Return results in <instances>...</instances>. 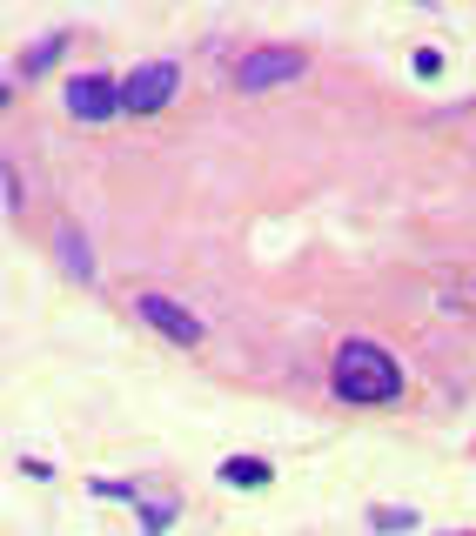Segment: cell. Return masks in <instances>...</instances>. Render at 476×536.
Returning a JSON list of instances; mask_svg holds the SVG:
<instances>
[{
  "instance_id": "obj_1",
  "label": "cell",
  "mask_w": 476,
  "mask_h": 536,
  "mask_svg": "<svg viewBox=\"0 0 476 536\" xmlns=\"http://www.w3.org/2000/svg\"><path fill=\"white\" fill-rule=\"evenodd\" d=\"M329 382H336L342 402H396L403 396V369H396V356L376 349V342H363V335H349V342L336 349Z\"/></svg>"
},
{
  "instance_id": "obj_2",
  "label": "cell",
  "mask_w": 476,
  "mask_h": 536,
  "mask_svg": "<svg viewBox=\"0 0 476 536\" xmlns=\"http://www.w3.org/2000/svg\"><path fill=\"white\" fill-rule=\"evenodd\" d=\"M182 88V61H141L128 81H121V108L128 114H161Z\"/></svg>"
},
{
  "instance_id": "obj_3",
  "label": "cell",
  "mask_w": 476,
  "mask_h": 536,
  "mask_svg": "<svg viewBox=\"0 0 476 536\" xmlns=\"http://www.w3.org/2000/svg\"><path fill=\"white\" fill-rule=\"evenodd\" d=\"M302 54L295 47H255V54H242V67H235V88L242 94H269V88H282V81H295L302 74Z\"/></svg>"
},
{
  "instance_id": "obj_4",
  "label": "cell",
  "mask_w": 476,
  "mask_h": 536,
  "mask_svg": "<svg viewBox=\"0 0 476 536\" xmlns=\"http://www.w3.org/2000/svg\"><path fill=\"white\" fill-rule=\"evenodd\" d=\"M68 114L74 121H108V114H128L121 108V81H108V74H74L68 81Z\"/></svg>"
},
{
  "instance_id": "obj_5",
  "label": "cell",
  "mask_w": 476,
  "mask_h": 536,
  "mask_svg": "<svg viewBox=\"0 0 476 536\" xmlns=\"http://www.w3.org/2000/svg\"><path fill=\"white\" fill-rule=\"evenodd\" d=\"M135 315L141 322H155L161 335H168V342H182V349H195V342H202V322H195V315L182 309V302H168V295H135Z\"/></svg>"
},
{
  "instance_id": "obj_6",
  "label": "cell",
  "mask_w": 476,
  "mask_h": 536,
  "mask_svg": "<svg viewBox=\"0 0 476 536\" xmlns=\"http://www.w3.org/2000/svg\"><path fill=\"white\" fill-rule=\"evenodd\" d=\"M135 503H141V530L161 536L175 523V490H155V483H135Z\"/></svg>"
},
{
  "instance_id": "obj_7",
  "label": "cell",
  "mask_w": 476,
  "mask_h": 536,
  "mask_svg": "<svg viewBox=\"0 0 476 536\" xmlns=\"http://www.w3.org/2000/svg\"><path fill=\"white\" fill-rule=\"evenodd\" d=\"M222 483L228 490H262V483H269V463H262V456H228Z\"/></svg>"
},
{
  "instance_id": "obj_8",
  "label": "cell",
  "mask_w": 476,
  "mask_h": 536,
  "mask_svg": "<svg viewBox=\"0 0 476 536\" xmlns=\"http://www.w3.org/2000/svg\"><path fill=\"white\" fill-rule=\"evenodd\" d=\"M369 530H416V510H396V503H376V510H369Z\"/></svg>"
},
{
  "instance_id": "obj_9",
  "label": "cell",
  "mask_w": 476,
  "mask_h": 536,
  "mask_svg": "<svg viewBox=\"0 0 476 536\" xmlns=\"http://www.w3.org/2000/svg\"><path fill=\"white\" fill-rule=\"evenodd\" d=\"M54 47H61V34H47V41H34V47H21V61H14V74H41L47 61H54Z\"/></svg>"
},
{
  "instance_id": "obj_10",
  "label": "cell",
  "mask_w": 476,
  "mask_h": 536,
  "mask_svg": "<svg viewBox=\"0 0 476 536\" xmlns=\"http://www.w3.org/2000/svg\"><path fill=\"white\" fill-rule=\"evenodd\" d=\"M61 262H68L74 282H88V275H94V268H88V248L74 242V228H61Z\"/></svg>"
},
{
  "instance_id": "obj_11",
  "label": "cell",
  "mask_w": 476,
  "mask_h": 536,
  "mask_svg": "<svg viewBox=\"0 0 476 536\" xmlns=\"http://www.w3.org/2000/svg\"><path fill=\"white\" fill-rule=\"evenodd\" d=\"M416 74L436 81V74H443V47H416Z\"/></svg>"
}]
</instances>
